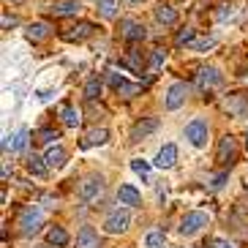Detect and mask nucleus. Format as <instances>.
Segmentation results:
<instances>
[{
	"label": "nucleus",
	"instance_id": "4be33fe9",
	"mask_svg": "<svg viewBox=\"0 0 248 248\" xmlns=\"http://www.w3.org/2000/svg\"><path fill=\"white\" fill-rule=\"evenodd\" d=\"M60 115H63V123L68 125V128H77V125L82 123V115L74 107H60Z\"/></svg>",
	"mask_w": 248,
	"mask_h": 248
},
{
	"label": "nucleus",
	"instance_id": "a878e982",
	"mask_svg": "<svg viewBox=\"0 0 248 248\" xmlns=\"http://www.w3.org/2000/svg\"><path fill=\"white\" fill-rule=\"evenodd\" d=\"M164 246H167V240H164L161 232H150L145 237V248H164Z\"/></svg>",
	"mask_w": 248,
	"mask_h": 248
},
{
	"label": "nucleus",
	"instance_id": "412c9836",
	"mask_svg": "<svg viewBox=\"0 0 248 248\" xmlns=\"http://www.w3.org/2000/svg\"><path fill=\"white\" fill-rule=\"evenodd\" d=\"M107 137H109V134H107V128H95V131H90L88 137L82 139V147H95V145H104V142H107Z\"/></svg>",
	"mask_w": 248,
	"mask_h": 248
},
{
	"label": "nucleus",
	"instance_id": "2eb2a0df",
	"mask_svg": "<svg viewBox=\"0 0 248 248\" xmlns=\"http://www.w3.org/2000/svg\"><path fill=\"white\" fill-rule=\"evenodd\" d=\"M79 11V0H58L55 6H52V14L55 16H71Z\"/></svg>",
	"mask_w": 248,
	"mask_h": 248
},
{
	"label": "nucleus",
	"instance_id": "423d86ee",
	"mask_svg": "<svg viewBox=\"0 0 248 248\" xmlns=\"http://www.w3.org/2000/svg\"><path fill=\"white\" fill-rule=\"evenodd\" d=\"M101 191H104L101 177H88V180L79 186V197H82V202H93V199H98Z\"/></svg>",
	"mask_w": 248,
	"mask_h": 248
},
{
	"label": "nucleus",
	"instance_id": "f704fd0d",
	"mask_svg": "<svg viewBox=\"0 0 248 248\" xmlns=\"http://www.w3.org/2000/svg\"><path fill=\"white\" fill-rule=\"evenodd\" d=\"M216 248H232L229 243H224V240H216Z\"/></svg>",
	"mask_w": 248,
	"mask_h": 248
},
{
	"label": "nucleus",
	"instance_id": "c85d7f7f",
	"mask_svg": "<svg viewBox=\"0 0 248 248\" xmlns=\"http://www.w3.org/2000/svg\"><path fill=\"white\" fill-rule=\"evenodd\" d=\"M216 46V38H194V44H191V49H213Z\"/></svg>",
	"mask_w": 248,
	"mask_h": 248
},
{
	"label": "nucleus",
	"instance_id": "2f4dec72",
	"mask_svg": "<svg viewBox=\"0 0 248 248\" xmlns=\"http://www.w3.org/2000/svg\"><path fill=\"white\" fill-rule=\"evenodd\" d=\"M164 60H167V52H164V49H155V55H153V66L158 68L161 63H164Z\"/></svg>",
	"mask_w": 248,
	"mask_h": 248
},
{
	"label": "nucleus",
	"instance_id": "6ab92c4d",
	"mask_svg": "<svg viewBox=\"0 0 248 248\" xmlns=\"http://www.w3.org/2000/svg\"><path fill=\"white\" fill-rule=\"evenodd\" d=\"M44 161L49 164V167H55V169H58V167H63V164H66V150H63L60 145H52L49 150H46Z\"/></svg>",
	"mask_w": 248,
	"mask_h": 248
},
{
	"label": "nucleus",
	"instance_id": "bb28decb",
	"mask_svg": "<svg viewBox=\"0 0 248 248\" xmlns=\"http://www.w3.org/2000/svg\"><path fill=\"white\" fill-rule=\"evenodd\" d=\"M117 93L123 95V98H131V95H139V93H142V85H131V82H123V85L117 88Z\"/></svg>",
	"mask_w": 248,
	"mask_h": 248
},
{
	"label": "nucleus",
	"instance_id": "e433bc0d",
	"mask_svg": "<svg viewBox=\"0 0 248 248\" xmlns=\"http://www.w3.org/2000/svg\"><path fill=\"white\" fill-rule=\"evenodd\" d=\"M246 137H248V134H246ZM246 145H248V139H246Z\"/></svg>",
	"mask_w": 248,
	"mask_h": 248
},
{
	"label": "nucleus",
	"instance_id": "f03ea898",
	"mask_svg": "<svg viewBox=\"0 0 248 248\" xmlns=\"http://www.w3.org/2000/svg\"><path fill=\"white\" fill-rule=\"evenodd\" d=\"M216 161H218L221 167H226V164H234V161H237V142H234L232 134L221 137V142H218V153H216Z\"/></svg>",
	"mask_w": 248,
	"mask_h": 248
},
{
	"label": "nucleus",
	"instance_id": "7c9ffc66",
	"mask_svg": "<svg viewBox=\"0 0 248 248\" xmlns=\"http://www.w3.org/2000/svg\"><path fill=\"white\" fill-rule=\"evenodd\" d=\"M98 93H101V82H98V79H90L88 88H85V95H88V98H95Z\"/></svg>",
	"mask_w": 248,
	"mask_h": 248
},
{
	"label": "nucleus",
	"instance_id": "20e7f679",
	"mask_svg": "<svg viewBox=\"0 0 248 248\" xmlns=\"http://www.w3.org/2000/svg\"><path fill=\"white\" fill-rule=\"evenodd\" d=\"M19 226H22L25 237L36 234L38 229H41V210H36V207H25L22 216H19Z\"/></svg>",
	"mask_w": 248,
	"mask_h": 248
},
{
	"label": "nucleus",
	"instance_id": "393cba45",
	"mask_svg": "<svg viewBox=\"0 0 248 248\" xmlns=\"http://www.w3.org/2000/svg\"><path fill=\"white\" fill-rule=\"evenodd\" d=\"M115 8H117V0H98V11H101V16H107V19L115 16Z\"/></svg>",
	"mask_w": 248,
	"mask_h": 248
},
{
	"label": "nucleus",
	"instance_id": "9b49d317",
	"mask_svg": "<svg viewBox=\"0 0 248 248\" xmlns=\"http://www.w3.org/2000/svg\"><path fill=\"white\" fill-rule=\"evenodd\" d=\"M175 161H177V147L175 145H164L158 150V155H155V167L169 169V167H175Z\"/></svg>",
	"mask_w": 248,
	"mask_h": 248
},
{
	"label": "nucleus",
	"instance_id": "5701e85b",
	"mask_svg": "<svg viewBox=\"0 0 248 248\" xmlns=\"http://www.w3.org/2000/svg\"><path fill=\"white\" fill-rule=\"evenodd\" d=\"M46 25L44 22H36V25H28V38L30 41H41V38H46Z\"/></svg>",
	"mask_w": 248,
	"mask_h": 248
},
{
	"label": "nucleus",
	"instance_id": "ddd939ff",
	"mask_svg": "<svg viewBox=\"0 0 248 248\" xmlns=\"http://www.w3.org/2000/svg\"><path fill=\"white\" fill-rule=\"evenodd\" d=\"M25 167H28L30 175H36V177H46V175H49V164H46L44 158H38L36 153L25 158Z\"/></svg>",
	"mask_w": 248,
	"mask_h": 248
},
{
	"label": "nucleus",
	"instance_id": "4c0bfd02",
	"mask_svg": "<svg viewBox=\"0 0 248 248\" xmlns=\"http://www.w3.org/2000/svg\"><path fill=\"white\" fill-rule=\"evenodd\" d=\"M38 248H46V246H38Z\"/></svg>",
	"mask_w": 248,
	"mask_h": 248
},
{
	"label": "nucleus",
	"instance_id": "a211bd4d",
	"mask_svg": "<svg viewBox=\"0 0 248 248\" xmlns=\"http://www.w3.org/2000/svg\"><path fill=\"white\" fill-rule=\"evenodd\" d=\"M46 243H49V246H55V248L68 246V232L63 229V226H52L49 232H46Z\"/></svg>",
	"mask_w": 248,
	"mask_h": 248
},
{
	"label": "nucleus",
	"instance_id": "b1692460",
	"mask_svg": "<svg viewBox=\"0 0 248 248\" xmlns=\"http://www.w3.org/2000/svg\"><path fill=\"white\" fill-rule=\"evenodd\" d=\"M194 38H197V30H191V28H183L180 33H177V38H175V44L177 46H183V44H194Z\"/></svg>",
	"mask_w": 248,
	"mask_h": 248
},
{
	"label": "nucleus",
	"instance_id": "39448f33",
	"mask_svg": "<svg viewBox=\"0 0 248 248\" xmlns=\"http://www.w3.org/2000/svg\"><path fill=\"white\" fill-rule=\"evenodd\" d=\"M128 224H131V216L125 210H115L112 216H107V221H104V232L107 234H120L128 229Z\"/></svg>",
	"mask_w": 248,
	"mask_h": 248
},
{
	"label": "nucleus",
	"instance_id": "72a5a7b5",
	"mask_svg": "<svg viewBox=\"0 0 248 248\" xmlns=\"http://www.w3.org/2000/svg\"><path fill=\"white\" fill-rule=\"evenodd\" d=\"M8 25H14V16H8V14H3V28H8Z\"/></svg>",
	"mask_w": 248,
	"mask_h": 248
},
{
	"label": "nucleus",
	"instance_id": "9d476101",
	"mask_svg": "<svg viewBox=\"0 0 248 248\" xmlns=\"http://www.w3.org/2000/svg\"><path fill=\"white\" fill-rule=\"evenodd\" d=\"M120 30H123V38H128V41H142V38L147 36L145 25L134 22V19H123V22H120Z\"/></svg>",
	"mask_w": 248,
	"mask_h": 248
},
{
	"label": "nucleus",
	"instance_id": "cd10ccee",
	"mask_svg": "<svg viewBox=\"0 0 248 248\" xmlns=\"http://www.w3.org/2000/svg\"><path fill=\"white\" fill-rule=\"evenodd\" d=\"M55 139H60V134L52 131V128H41V131H38V142H44V145H49Z\"/></svg>",
	"mask_w": 248,
	"mask_h": 248
},
{
	"label": "nucleus",
	"instance_id": "dca6fc26",
	"mask_svg": "<svg viewBox=\"0 0 248 248\" xmlns=\"http://www.w3.org/2000/svg\"><path fill=\"white\" fill-rule=\"evenodd\" d=\"M117 202L128 204V207H137L139 204V191L134 188V186H120V191H117Z\"/></svg>",
	"mask_w": 248,
	"mask_h": 248
},
{
	"label": "nucleus",
	"instance_id": "0eeeda50",
	"mask_svg": "<svg viewBox=\"0 0 248 248\" xmlns=\"http://www.w3.org/2000/svg\"><path fill=\"white\" fill-rule=\"evenodd\" d=\"M186 95H188L186 82H175V85L167 90V109H180L183 101H186Z\"/></svg>",
	"mask_w": 248,
	"mask_h": 248
},
{
	"label": "nucleus",
	"instance_id": "f257e3e1",
	"mask_svg": "<svg viewBox=\"0 0 248 248\" xmlns=\"http://www.w3.org/2000/svg\"><path fill=\"white\" fill-rule=\"evenodd\" d=\"M202 226H207V213H202V210L186 213V216H183V221H180V234L191 237V234H197Z\"/></svg>",
	"mask_w": 248,
	"mask_h": 248
},
{
	"label": "nucleus",
	"instance_id": "c9c22d12",
	"mask_svg": "<svg viewBox=\"0 0 248 248\" xmlns=\"http://www.w3.org/2000/svg\"><path fill=\"white\" fill-rule=\"evenodd\" d=\"M14 3H25V0H14Z\"/></svg>",
	"mask_w": 248,
	"mask_h": 248
},
{
	"label": "nucleus",
	"instance_id": "7ed1b4c3",
	"mask_svg": "<svg viewBox=\"0 0 248 248\" xmlns=\"http://www.w3.org/2000/svg\"><path fill=\"white\" fill-rule=\"evenodd\" d=\"M207 134H210V128H207L204 120H191V123L186 125V139H188L194 147H204V145H207Z\"/></svg>",
	"mask_w": 248,
	"mask_h": 248
},
{
	"label": "nucleus",
	"instance_id": "473e14b6",
	"mask_svg": "<svg viewBox=\"0 0 248 248\" xmlns=\"http://www.w3.org/2000/svg\"><path fill=\"white\" fill-rule=\"evenodd\" d=\"M224 180H226V172H221V175H216L210 180V186H213V188H221V183H224Z\"/></svg>",
	"mask_w": 248,
	"mask_h": 248
},
{
	"label": "nucleus",
	"instance_id": "f3484780",
	"mask_svg": "<svg viewBox=\"0 0 248 248\" xmlns=\"http://www.w3.org/2000/svg\"><path fill=\"white\" fill-rule=\"evenodd\" d=\"M155 19H158L161 25H175L177 11L172 6H167V3H158V6H155Z\"/></svg>",
	"mask_w": 248,
	"mask_h": 248
},
{
	"label": "nucleus",
	"instance_id": "1a4fd4ad",
	"mask_svg": "<svg viewBox=\"0 0 248 248\" xmlns=\"http://www.w3.org/2000/svg\"><path fill=\"white\" fill-rule=\"evenodd\" d=\"M77 248H101V240H98V232L93 226H82L79 234H77Z\"/></svg>",
	"mask_w": 248,
	"mask_h": 248
},
{
	"label": "nucleus",
	"instance_id": "c756f323",
	"mask_svg": "<svg viewBox=\"0 0 248 248\" xmlns=\"http://www.w3.org/2000/svg\"><path fill=\"white\" fill-rule=\"evenodd\" d=\"M131 169L137 172V175H142V177H147V172H150V167H147V161H142V158L131 161Z\"/></svg>",
	"mask_w": 248,
	"mask_h": 248
},
{
	"label": "nucleus",
	"instance_id": "6e6552de",
	"mask_svg": "<svg viewBox=\"0 0 248 248\" xmlns=\"http://www.w3.org/2000/svg\"><path fill=\"white\" fill-rule=\"evenodd\" d=\"M216 85H221L218 68H202V71L197 74V88L199 90H210V88H216Z\"/></svg>",
	"mask_w": 248,
	"mask_h": 248
},
{
	"label": "nucleus",
	"instance_id": "4468645a",
	"mask_svg": "<svg viewBox=\"0 0 248 248\" xmlns=\"http://www.w3.org/2000/svg\"><path fill=\"white\" fill-rule=\"evenodd\" d=\"M155 128H158V117H147V120H142V123L134 125L131 139H134V142H139V139H145L147 134H153Z\"/></svg>",
	"mask_w": 248,
	"mask_h": 248
},
{
	"label": "nucleus",
	"instance_id": "f8f14e48",
	"mask_svg": "<svg viewBox=\"0 0 248 248\" xmlns=\"http://www.w3.org/2000/svg\"><path fill=\"white\" fill-rule=\"evenodd\" d=\"M88 36H93V25L90 22H79V25H74V28L63 30L66 41H82V38H88Z\"/></svg>",
	"mask_w": 248,
	"mask_h": 248
},
{
	"label": "nucleus",
	"instance_id": "aec40b11",
	"mask_svg": "<svg viewBox=\"0 0 248 248\" xmlns=\"http://www.w3.org/2000/svg\"><path fill=\"white\" fill-rule=\"evenodd\" d=\"M25 145H28V131H16L14 137H11V142H3V150H8V147H11V150H14V153H19V150H25Z\"/></svg>",
	"mask_w": 248,
	"mask_h": 248
}]
</instances>
